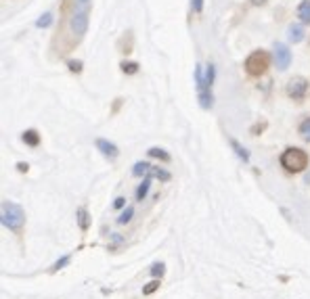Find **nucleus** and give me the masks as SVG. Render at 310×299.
Here are the masks:
<instances>
[{
	"instance_id": "obj_1",
	"label": "nucleus",
	"mask_w": 310,
	"mask_h": 299,
	"mask_svg": "<svg viewBox=\"0 0 310 299\" xmlns=\"http://www.w3.org/2000/svg\"><path fill=\"white\" fill-rule=\"evenodd\" d=\"M0 218H3V226H7L9 230L21 232L23 222H26V213H23V209L17 203L3 201V205H0Z\"/></svg>"
},
{
	"instance_id": "obj_2",
	"label": "nucleus",
	"mask_w": 310,
	"mask_h": 299,
	"mask_svg": "<svg viewBox=\"0 0 310 299\" xmlns=\"http://www.w3.org/2000/svg\"><path fill=\"white\" fill-rule=\"evenodd\" d=\"M214 65H208V71H206V80L201 76V67L197 65L195 69V80H197V92H199V103L204 109H210L212 107V82H214Z\"/></svg>"
},
{
	"instance_id": "obj_3",
	"label": "nucleus",
	"mask_w": 310,
	"mask_h": 299,
	"mask_svg": "<svg viewBox=\"0 0 310 299\" xmlns=\"http://www.w3.org/2000/svg\"><path fill=\"white\" fill-rule=\"evenodd\" d=\"M281 165H283L287 172L297 174V172H302L304 167L308 165V155H306V151H302V149L291 147V149H287V151L281 155Z\"/></svg>"
},
{
	"instance_id": "obj_4",
	"label": "nucleus",
	"mask_w": 310,
	"mask_h": 299,
	"mask_svg": "<svg viewBox=\"0 0 310 299\" xmlns=\"http://www.w3.org/2000/svg\"><path fill=\"white\" fill-rule=\"evenodd\" d=\"M268 63H270L268 55L264 51H256L245 59V69H247V74H252V76H262V74H266Z\"/></svg>"
},
{
	"instance_id": "obj_5",
	"label": "nucleus",
	"mask_w": 310,
	"mask_h": 299,
	"mask_svg": "<svg viewBox=\"0 0 310 299\" xmlns=\"http://www.w3.org/2000/svg\"><path fill=\"white\" fill-rule=\"evenodd\" d=\"M308 82L304 78H293L289 80L287 84V94H289V99L293 101H304L306 99V94H308Z\"/></svg>"
},
{
	"instance_id": "obj_6",
	"label": "nucleus",
	"mask_w": 310,
	"mask_h": 299,
	"mask_svg": "<svg viewBox=\"0 0 310 299\" xmlns=\"http://www.w3.org/2000/svg\"><path fill=\"white\" fill-rule=\"evenodd\" d=\"M86 28H88V11L80 9L78 13H74V17H71V30H74L76 36H84Z\"/></svg>"
},
{
	"instance_id": "obj_7",
	"label": "nucleus",
	"mask_w": 310,
	"mask_h": 299,
	"mask_svg": "<svg viewBox=\"0 0 310 299\" xmlns=\"http://www.w3.org/2000/svg\"><path fill=\"white\" fill-rule=\"evenodd\" d=\"M275 61H277V67L281 69V71H285L289 67V63H291V53H289V49L285 44H275Z\"/></svg>"
},
{
	"instance_id": "obj_8",
	"label": "nucleus",
	"mask_w": 310,
	"mask_h": 299,
	"mask_svg": "<svg viewBox=\"0 0 310 299\" xmlns=\"http://www.w3.org/2000/svg\"><path fill=\"white\" fill-rule=\"evenodd\" d=\"M97 149L105 155V157H109V159H115L117 155H120V151H117V147L113 145V142L105 140V138H99V140H97Z\"/></svg>"
},
{
	"instance_id": "obj_9",
	"label": "nucleus",
	"mask_w": 310,
	"mask_h": 299,
	"mask_svg": "<svg viewBox=\"0 0 310 299\" xmlns=\"http://www.w3.org/2000/svg\"><path fill=\"white\" fill-rule=\"evenodd\" d=\"M23 142L30 145V147H38L40 145V136H38L36 130H26V132H23Z\"/></svg>"
},
{
	"instance_id": "obj_10",
	"label": "nucleus",
	"mask_w": 310,
	"mask_h": 299,
	"mask_svg": "<svg viewBox=\"0 0 310 299\" xmlns=\"http://www.w3.org/2000/svg\"><path fill=\"white\" fill-rule=\"evenodd\" d=\"M297 17L304 23H310V0H304V3L297 7Z\"/></svg>"
},
{
	"instance_id": "obj_11",
	"label": "nucleus",
	"mask_w": 310,
	"mask_h": 299,
	"mask_svg": "<svg viewBox=\"0 0 310 299\" xmlns=\"http://www.w3.org/2000/svg\"><path fill=\"white\" fill-rule=\"evenodd\" d=\"M289 40L291 42H302L304 40V28L302 26H291L289 28Z\"/></svg>"
},
{
	"instance_id": "obj_12",
	"label": "nucleus",
	"mask_w": 310,
	"mask_h": 299,
	"mask_svg": "<svg viewBox=\"0 0 310 299\" xmlns=\"http://www.w3.org/2000/svg\"><path fill=\"white\" fill-rule=\"evenodd\" d=\"M78 224H80V228L82 230H86L88 226H90V220H88V211L84 207H80L78 209Z\"/></svg>"
},
{
	"instance_id": "obj_13",
	"label": "nucleus",
	"mask_w": 310,
	"mask_h": 299,
	"mask_svg": "<svg viewBox=\"0 0 310 299\" xmlns=\"http://www.w3.org/2000/svg\"><path fill=\"white\" fill-rule=\"evenodd\" d=\"M149 184H151V180H149V178H145V180H142V184L136 188V199H138V201H142V199L147 197V193H149Z\"/></svg>"
},
{
	"instance_id": "obj_14",
	"label": "nucleus",
	"mask_w": 310,
	"mask_h": 299,
	"mask_svg": "<svg viewBox=\"0 0 310 299\" xmlns=\"http://www.w3.org/2000/svg\"><path fill=\"white\" fill-rule=\"evenodd\" d=\"M149 155H151V157H158V159H162V161H170V155L166 153L164 149H158V147L149 149Z\"/></svg>"
},
{
	"instance_id": "obj_15",
	"label": "nucleus",
	"mask_w": 310,
	"mask_h": 299,
	"mask_svg": "<svg viewBox=\"0 0 310 299\" xmlns=\"http://www.w3.org/2000/svg\"><path fill=\"white\" fill-rule=\"evenodd\" d=\"M300 136L310 142V117H306L304 122L300 124Z\"/></svg>"
},
{
	"instance_id": "obj_16",
	"label": "nucleus",
	"mask_w": 310,
	"mask_h": 299,
	"mask_svg": "<svg viewBox=\"0 0 310 299\" xmlns=\"http://www.w3.org/2000/svg\"><path fill=\"white\" fill-rule=\"evenodd\" d=\"M149 163H142V161H138L134 167H132V174L134 176H147V172H149Z\"/></svg>"
},
{
	"instance_id": "obj_17",
	"label": "nucleus",
	"mask_w": 310,
	"mask_h": 299,
	"mask_svg": "<svg viewBox=\"0 0 310 299\" xmlns=\"http://www.w3.org/2000/svg\"><path fill=\"white\" fill-rule=\"evenodd\" d=\"M231 147L235 149V153H237V155H239V157H241L243 161H247V159H249V155H247V151H245V149H243V147H241V145H239V142H237V140H231Z\"/></svg>"
},
{
	"instance_id": "obj_18",
	"label": "nucleus",
	"mask_w": 310,
	"mask_h": 299,
	"mask_svg": "<svg viewBox=\"0 0 310 299\" xmlns=\"http://www.w3.org/2000/svg\"><path fill=\"white\" fill-rule=\"evenodd\" d=\"M51 23H53V15L51 13H44L38 21H36V28H49Z\"/></svg>"
},
{
	"instance_id": "obj_19",
	"label": "nucleus",
	"mask_w": 310,
	"mask_h": 299,
	"mask_svg": "<svg viewBox=\"0 0 310 299\" xmlns=\"http://www.w3.org/2000/svg\"><path fill=\"white\" fill-rule=\"evenodd\" d=\"M158 289H160V280H151V282L145 286V289H142V295H151V293H155Z\"/></svg>"
},
{
	"instance_id": "obj_20",
	"label": "nucleus",
	"mask_w": 310,
	"mask_h": 299,
	"mask_svg": "<svg viewBox=\"0 0 310 299\" xmlns=\"http://www.w3.org/2000/svg\"><path fill=\"white\" fill-rule=\"evenodd\" d=\"M132 216H134V209H132V207H128V209L122 213V216L117 218V222H120V224H126V222H130V218H132Z\"/></svg>"
},
{
	"instance_id": "obj_21",
	"label": "nucleus",
	"mask_w": 310,
	"mask_h": 299,
	"mask_svg": "<svg viewBox=\"0 0 310 299\" xmlns=\"http://www.w3.org/2000/svg\"><path fill=\"white\" fill-rule=\"evenodd\" d=\"M122 69H124V74H136L138 65L136 63H122Z\"/></svg>"
},
{
	"instance_id": "obj_22",
	"label": "nucleus",
	"mask_w": 310,
	"mask_h": 299,
	"mask_svg": "<svg viewBox=\"0 0 310 299\" xmlns=\"http://www.w3.org/2000/svg\"><path fill=\"white\" fill-rule=\"evenodd\" d=\"M164 264H153L151 266V274H153V276H162V274H164Z\"/></svg>"
},
{
	"instance_id": "obj_23",
	"label": "nucleus",
	"mask_w": 310,
	"mask_h": 299,
	"mask_svg": "<svg viewBox=\"0 0 310 299\" xmlns=\"http://www.w3.org/2000/svg\"><path fill=\"white\" fill-rule=\"evenodd\" d=\"M191 7H193L195 13H201V9H204V0H191Z\"/></svg>"
},
{
	"instance_id": "obj_24",
	"label": "nucleus",
	"mask_w": 310,
	"mask_h": 299,
	"mask_svg": "<svg viewBox=\"0 0 310 299\" xmlns=\"http://www.w3.org/2000/svg\"><path fill=\"white\" fill-rule=\"evenodd\" d=\"M69 69L78 74V71H82V63H80V61H69Z\"/></svg>"
},
{
	"instance_id": "obj_25",
	"label": "nucleus",
	"mask_w": 310,
	"mask_h": 299,
	"mask_svg": "<svg viewBox=\"0 0 310 299\" xmlns=\"http://www.w3.org/2000/svg\"><path fill=\"white\" fill-rule=\"evenodd\" d=\"M67 261H69V257H63V259H59V261H57V264L53 266V270H59V268H61V266H65V264H67Z\"/></svg>"
},
{
	"instance_id": "obj_26",
	"label": "nucleus",
	"mask_w": 310,
	"mask_h": 299,
	"mask_svg": "<svg viewBox=\"0 0 310 299\" xmlns=\"http://www.w3.org/2000/svg\"><path fill=\"white\" fill-rule=\"evenodd\" d=\"M124 203H126V199H124V197H117L113 205H115V207H124Z\"/></svg>"
},
{
	"instance_id": "obj_27",
	"label": "nucleus",
	"mask_w": 310,
	"mask_h": 299,
	"mask_svg": "<svg viewBox=\"0 0 310 299\" xmlns=\"http://www.w3.org/2000/svg\"><path fill=\"white\" fill-rule=\"evenodd\" d=\"M19 167V172H28V163H17Z\"/></svg>"
},
{
	"instance_id": "obj_28",
	"label": "nucleus",
	"mask_w": 310,
	"mask_h": 299,
	"mask_svg": "<svg viewBox=\"0 0 310 299\" xmlns=\"http://www.w3.org/2000/svg\"><path fill=\"white\" fill-rule=\"evenodd\" d=\"M252 3H254V5H264L266 0H252Z\"/></svg>"
},
{
	"instance_id": "obj_29",
	"label": "nucleus",
	"mask_w": 310,
	"mask_h": 299,
	"mask_svg": "<svg viewBox=\"0 0 310 299\" xmlns=\"http://www.w3.org/2000/svg\"><path fill=\"white\" fill-rule=\"evenodd\" d=\"M78 3H80V5H86V3H88V0H78Z\"/></svg>"
}]
</instances>
